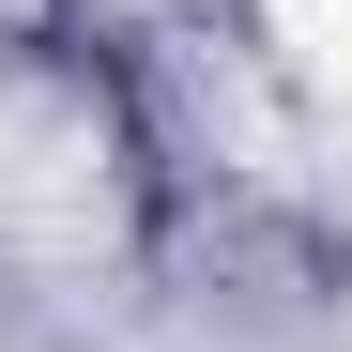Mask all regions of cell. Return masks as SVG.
I'll list each match as a JSON object with an SVG mask.
<instances>
[{
	"mask_svg": "<svg viewBox=\"0 0 352 352\" xmlns=\"http://www.w3.org/2000/svg\"><path fill=\"white\" fill-rule=\"evenodd\" d=\"M276 46H291L322 92H352V0H276Z\"/></svg>",
	"mask_w": 352,
	"mask_h": 352,
	"instance_id": "obj_1",
	"label": "cell"
}]
</instances>
